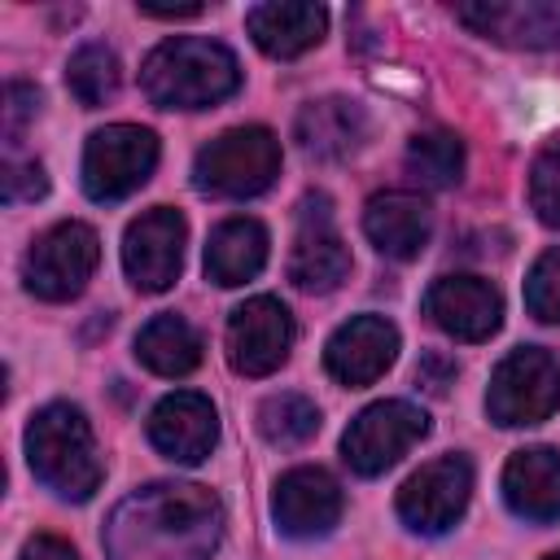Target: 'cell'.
I'll return each instance as SVG.
<instances>
[{
    "mask_svg": "<svg viewBox=\"0 0 560 560\" xmlns=\"http://www.w3.org/2000/svg\"><path fill=\"white\" fill-rule=\"evenodd\" d=\"M223 508L206 486L153 481L105 521L109 560H206L219 547Z\"/></svg>",
    "mask_w": 560,
    "mask_h": 560,
    "instance_id": "6da1fadb",
    "label": "cell"
},
{
    "mask_svg": "<svg viewBox=\"0 0 560 560\" xmlns=\"http://www.w3.org/2000/svg\"><path fill=\"white\" fill-rule=\"evenodd\" d=\"M140 88L158 109H210L241 88V66L228 44L179 35L144 57Z\"/></svg>",
    "mask_w": 560,
    "mask_h": 560,
    "instance_id": "7a4b0ae2",
    "label": "cell"
},
{
    "mask_svg": "<svg viewBox=\"0 0 560 560\" xmlns=\"http://www.w3.org/2000/svg\"><path fill=\"white\" fill-rule=\"evenodd\" d=\"M26 459L31 472L61 499H92L101 486V459L92 429L79 407L70 402H48L31 416L26 424Z\"/></svg>",
    "mask_w": 560,
    "mask_h": 560,
    "instance_id": "3957f363",
    "label": "cell"
},
{
    "mask_svg": "<svg viewBox=\"0 0 560 560\" xmlns=\"http://www.w3.org/2000/svg\"><path fill=\"white\" fill-rule=\"evenodd\" d=\"M280 175V140L267 127H232L214 136L197 162L192 179L201 192L214 197H258Z\"/></svg>",
    "mask_w": 560,
    "mask_h": 560,
    "instance_id": "277c9868",
    "label": "cell"
},
{
    "mask_svg": "<svg viewBox=\"0 0 560 560\" xmlns=\"http://www.w3.org/2000/svg\"><path fill=\"white\" fill-rule=\"evenodd\" d=\"M556 407H560V363L547 350L521 346L494 368L486 389V411L494 424L503 429L542 424Z\"/></svg>",
    "mask_w": 560,
    "mask_h": 560,
    "instance_id": "5b68a950",
    "label": "cell"
},
{
    "mask_svg": "<svg viewBox=\"0 0 560 560\" xmlns=\"http://www.w3.org/2000/svg\"><path fill=\"white\" fill-rule=\"evenodd\" d=\"M158 166V136L136 122H109L88 136L83 149V192L92 201L131 197Z\"/></svg>",
    "mask_w": 560,
    "mask_h": 560,
    "instance_id": "8992f818",
    "label": "cell"
},
{
    "mask_svg": "<svg viewBox=\"0 0 560 560\" xmlns=\"http://www.w3.org/2000/svg\"><path fill=\"white\" fill-rule=\"evenodd\" d=\"M101 262V241L88 223H52L44 236H35V245L26 249L22 258V280L35 298L44 302H66V298H79L83 284L92 280Z\"/></svg>",
    "mask_w": 560,
    "mask_h": 560,
    "instance_id": "52a82bcc",
    "label": "cell"
},
{
    "mask_svg": "<svg viewBox=\"0 0 560 560\" xmlns=\"http://www.w3.org/2000/svg\"><path fill=\"white\" fill-rule=\"evenodd\" d=\"M429 433V416L407 402V398H385V402H372L363 407L346 438H341V459L359 472V477H376L385 472L389 464H398L420 438Z\"/></svg>",
    "mask_w": 560,
    "mask_h": 560,
    "instance_id": "ba28073f",
    "label": "cell"
},
{
    "mask_svg": "<svg viewBox=\"0 0 560 560\" xmlns=\"http://www.w3.org/2000/svg\"><path fill=\"white\" fill-rule=\"evenodd\" d=\"M472 499V464L464 455H438L420 464L398 490V516L416 534H446Z\"/></svg>",
    "mask_w": 560,
    "mask_h": 560,
    "instance_id": "9c48e42d",
    "label": "cell"
},
{
    "mask_svg": "<svg viewBox=\"0 0 560 560\" xmlns=\"http://www.w3.org/2000/svg\"><path fill=\"white\" fill-rule=\"evenodd\" d=\"M184 236H188V223L171 206H153L140 219H131L127 223V236H122L127 280L140 293L171 289L175 276H179V262H184Z\"/></svg>",
    "mask_w": 560,
    "mask_h": 560,
    "instance_id": "30bf717a",
    "label": "cell"
},
{
    "mask_svg": "<svg viewBox=\"0 0 560 560\" xmlns=\"http://www.w3.org/2000/svg\"><path fill=\"white\" fill-rule=\"evenodd\" d=\"M350 276V249L332 228V201L324 192L306 197L298 210V232L289 249V280L306 293H332Z\"/></svg>",
    "mask_w": 560,
    "mask_h": 560,
    "instance_id": "8fae6325",
    "label": "cell"
},
{
    "mask_svg": "<svg viewBox=\"0 0 560 560\" xmlns=\"http://www.w3.org/2000/svg\"><path fill=\"white\" fill-rule=\"evenodd\" d=\"M293 350V315L280 298H249L228 319V363L241 376L276 372Z\"/></svg>",
    "mask_w": 560,
    "mask_h": 560,
    "instance_id": "7c38bea8",
    "label": "cell"
},
{
    "mask_svg": "<svg viewBox=\"0 0 560 560\" xmlns=\"http://www.w3.org/2000/svg\"><path fill=\"white\" fill-rule=\"evenodd\" d=\"M424 315L455 341H486L503 324V298L481 276H438L424 293Z\"/></svg>",
    "mask_w": 560,
    "mask_h": 560,
    "instance_id": "4fadbf2b",
    "label": "cell"
},
{
    "mask_svg": "<svg viewBox=\"0 0 560 560\" xmlns=\"http://www.w3.org/2000/svg\"><path fill=\"white\" fill-rule=\"evenodd\" d=\"M394 354H398V328L385 315H354L328 337L324 368L337 385L359 389V385L381 381Z\"/></svg>",
    "mask_w": 560,
    "mask_h": 560,
    "instance_id": "5bb4252c",
    "label": "cell"
},
{
    "mask_svg": "<svg viewBox=\"0 0 560 560\" xmlns=\"http://www.w3.org/2000/svg\"><path fill=\"white\" fill-rule=\"evenodd\" d=\"M455 18L503 48H560V0H481Z\"/></svg>",
    "mask_w": 560,
    "mask_h": 560,
    "instance_id": "9a60e30c",
    "label": "cell"
},
{
    "mask_svg": "<svg viewBox=\"0 0 560 560\" xmlns=\"http://www.w3.org/2000/svg\"><path fill=\"white\" fill-rule=\"evenodd\" d=\"M276 529L289 538H319L341 516V486L324 468H289L271 494Z\"/></svg>",
    "mask_w": 560,
    "mask_h": 560,
    "instance_id": "2e32d148",
    "label": "cell"
},
{
    "mask_svg": "<svg viewBox=\"0 0 560 560\" xmlns=\"http://www.w3.org/2000/svg\"><path fill=\"white\" fill-rule=\"evenodd\" d=\"M149 442L175 464H201L219 442V416L206 394L175 389L149 416Z\"/></svg>",
    "mask_w": 560,
    "mask_h": 560,
    "instance_id": "e0dca14e",
    "label": "cell"
},
{
    "mask_svg": "<svg viewBox=\"0 0 560 560\" xmlns=\"http://www.w3.org/2000/svg\"><path fill=\"white\" fill-rule=\"evenodd\" d=\"M363 232L368 241L385 254V258H416L424 245H429V232H433V210L420 192H402V188H389V192H376L368 206H363Z\"/></svg>",
    "mask_w": 560,
    "mask_h": 560,
    "instance_id": "ac0fdd59",
    "label": "cell"
},
{
    "mask_svg": "<svg viewBox=\"0 0 560 560\" xmlns=\"http://www.w3.org/2000/svg\"><path fill=\"white\" fill-rule=\"evenodd\" d=\"M503 499L516 516L547 525L560 521V451L556 446H525L503 468Z\"/></svg>",
    "mask_w": 560,
    "mask_h": 560,
    "instance_id": "d6986e66",
    "label": "cell"
},
{
    "mask_svg": "<svg viewBox=\"0 0 560 560\" xmlns=\"http://www.w3.org/2000/svg\"><path fill=\"white\" fill-rule=\"evenodd\" d=\"M298 140L311 158H324V162L350 158L368 140V114L359 101H346V96L311 101L298 114Z\"/></svg>",
    "mask_w": 560,
    "mask_h": 560,
    "instance_id": "ffe728a7",
    "label": "cell"
},
{
    "mask_svg": "<svg viewBox=\"0 0 560 560\" xmlns=\"http://www.w3.org/2000/svg\"><path fill=\"white\" fill-rule=\"evenodd\" d=\"M245 26L267 57L289 61V57H302L306 48H315L324 39L328 13L319 4H254L245 13Z\"/></svg>",
    "mask_w": 560,
    "mask_h": 560,
    "instance_id": "44dd1931",
    "label": "cell"
},
{
    "mask_svg": "<svg viewBox=\"0 0 560 560\" xmlns=\"http://www.w3.org/2000/svg\"><path fill=\"white\" fill-rule=\"evenodd\" d=\"M262 262H267V228L258 219H245V214L223 219L206 241V276L223 289L254 280Z\"/></svg>",
    "mask_w": 560,
    "mask_h": 560,
    "instance_id": "7402d4cb",
    "label": "cell"
},
{
    "mask_svg": "<svg viewBox=\"0 0 560 560\" xmlns=\"http://www.w3.org/2000/svg\"><path fill=\"white\" fill-rule=\"evenodd\" d=\"M136 359L158 376H188L201 363V332L175 311L153 315L136 337Z\"/></svg>",
    "mask_w": 560,
    "mask_h": 560,
    "instance_id": "603a6c76",
    "label": "cell"
},
{
    "mask_svg": "<svg viewBox=\"0 0 560 560\" xmlns=\"http://www.w3.org/2000/svg\"><path fill=\"white\" fill-rule=\"evenodd\" d=\"M407 175L424 188H451L464 175V144L455 131H424L407 144Z\"/></svg>",
    "mask_w": 560,
    "mask_h": 560,
    "instance_id": "cb8c5ba5",
    "label": "cell"
},
{
    "mask_svg": "<svg viewBox=\"0 0 560 560\" xmlns=\"http://www.w3.org/2000/svg\"><path fill=\"white\" fill-rule=\"evenodd\" d=\"M118 57L105 48V44H83L74 57H70V66H66V88H70V96L83 105V109H96V105H105L114 92H118Z\"/></svg>",
    "mask_w": 560,
    "mask_h": 560,
    "instance_id": "d4e9b609",
    "label": "cell"
},
{
    "mask_svg": "<svg viewBox=\"0 0 560 560\" xmlns=\"http://www.w3.org/2000/svg\"><path fill=\"white\" fill-rule=\"evenodd\" d=\"M258 433L271 446H302L319 433V407L302 394H271L258 407Z\"/></svg>",
    "mask_w": 560,
    "mask_h": 560,
    "instance_id": "484cf974",
    "label": "cell"
},
{
    "mask_svg": "<svg viewBox=\"0 0 560 560\" xmlns=\"http://www.w3.org/2000/svg\"><path fill=\"white\" fill-rule=\"evenodd\" d=\"M525 306H529L534 319L560 324V245H551V249L534 262V271H529V280H525Z\"/></svg>",
    "mask_w": 560,
    "mask_h": 560,
    "instance_id": "4316f807",
    "label": "cell"
},
{
    "mask_svg": "<svg viewBox=\"0 0 560 560\" xmlns=\"http://www.w3.org/2000/svg\"><path fill=\"white\" fill-rule=\"evenodd\" d=\"M529 206L547 228H560V149H547L529 166Z\"/></svg>",
    "mask_w": 560,
    "mask_h": 560,
    "instance_id": "83f0119b",
    "label": "cell"
},
{
    "mask_svg": "<svg viewBox=\"0 0 560 560\" xmlns=\"http://www.w3.org/2000/svg\"><path fill=\"white\" fill-rule=\"evenodd\" d=\"M0 192L9 206H22V201H39L48 192V175L39 162H9L4 175H0Z\"/></svg>",
    "mask_w": 560,
    "mask_h": 560,
    "instance_id": "f1b7e54d",
    "label": "cell"
},
{
    "mask_svg": "<svg viewBox=\"0 0 560 560\" xmlns=\"http://www.w3.org/2000/svg\"><path fill=\"white\" fill-rule=\"evenodd\" d=\"M35 109H39V92L31 83H9L4 88V140L9 144H18V136L35 118Z\"/></svg>",
    "mask_w": 560,
    "mask_h": 560,
    "instance_id": "f546056e",
    "label": "cell"
},
{
    "mask_svg": "<svg viewBox=\"0 0 560 560\" xmlns=\"http://www.w3.org/2000/svg\"><path fill=\"white\" fill-rule=\"evenodd\" d=\"M455 359L451 354H442V350H429L420 363H416V381L429 389V394H446L451 385H455Z\"/></svg>",
    "mask_w": 560,
    "mask_h": 560,
    "instance_id": "4dcf8cb0",
    "label": "cell"
},
{
    "mask_svg": "<svg viewBox=\"0 0 560 560\" xmlns=\"http://www.w3.org/2000/svg\"><path fill=\"white\" fill-rule=\"evenodd\" d=\"M22 560H79V556H74V547H70L66 538H57V534H35V538H26Z\"/></svg>",
    "mask_w": 560,
    "mask_h": 560,
    "instance_id": "1f68e13d",
    "label": "cell"
},
{
    "mask_svg": "<svg viewBox=\"0 0 560 560\" xmlns=\"http://www.w3.org/2000/svg\"><path fill=\"white\" fill-rule=\"evenodd\" d=\"M144 18H197L201 4H140Z\"/></svg>",
    "mask_w": 560,
    "mask_h": 560,
    "instance_id": "d6a6232c",
    "label": "cell"
},
{
    "mask_svg": "<svg viewBox=\"0 0 560 560\" xmlns=\"http://www.w3.org/2000/svg\"><path fill=\"white\" fill-rule=\"evenodd\" d=\"M542 560H560V551H551V556H542Z\"/></svg>",
    "mask_w": 560,
    "mask_h": 560,
    "instance_id": "836d02e7",
    "label": "cell"
}]
</instances>
